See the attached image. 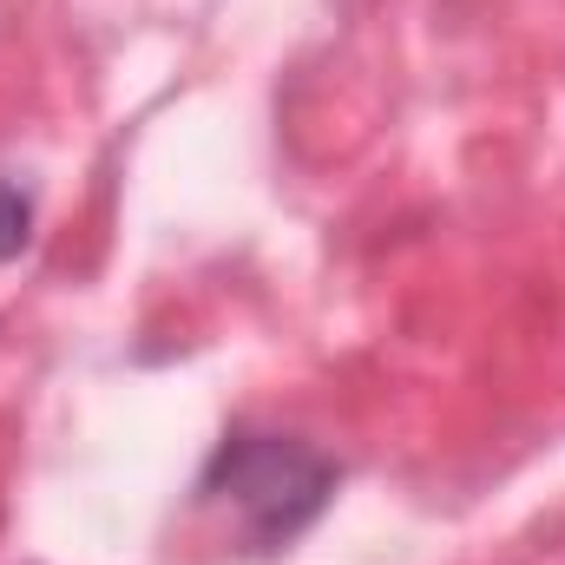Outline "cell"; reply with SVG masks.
I'll list each match as a JSON object with an SVG mask.
<instances>
[{
  "mask_svg": "<svg viewBox=\"0 0 565 565\" xmlns=\"http://www.w3.org/2000/svg\"><path fill=\"white\" fill-rule=\"evenodd\" d=\"M33 244V198L20 184H0V264H13Z\"/></svg>",
  "mask_w": 565,
  "mask_h": 565,
  "instance_id": "7a4b0ae2",
  "label": "cell"
},
{
  "mask_svg": "<svg viewBox=\"0 0 565 565\" xmlns=\"http://www.w3.org/2000/svg\"><path fill=\"white\" fill-rule=\"evenodd\" d=\"M335 480H342V467L322 447H309L296 434L237 427L204 460L198 500L224 507L237 520V533H244L250 553H282L289 540H302L322 520V507L335 500Z\"/></svg>",
  "mask_w": 565,
  "mask_h": 565,
  "instance_id": "6da1fadb",
  "label": "cell"
}]
</instances>
